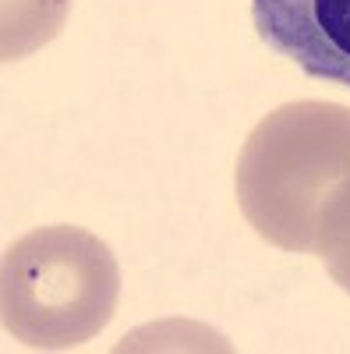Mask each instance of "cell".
I'll return each instance as SVG.
<instances>
[{"label": "cell", "mask_w": 350, "mask_h": 354, "mask_svg": "<svg viewBox=\"0 0 350 354\" xmlns=\"http://www.w3.org/2000/svg\"><path fill=\"white\" fill-rule=\"evenodd\" d=\"M350 181V106L298 100L266 113L233 170L244 220L283 252H315L322 213Z\"/></svg>", "instance_id": "1"}, {"label": "cell", "mask_w": 350, "mask_h": 354, "mask_svg": "<svg viewBox=\"0 0 350 354\" xmlns=\"http://www.w3.org/2000/svg\"><path fill=\"white\" fill-rule=\"evenodd\" d=\"M121 270L113 252L81 227L28 230L4 252L0 319L32 351H71L117 312Z\"/></svg>", "instance_id": "2"}, {"label": "cell", "mask_w": 350, "mask_h": 354, "mask_svg": "<svg viewBox=\"0 0 350 354\" xmlns=\"http://www.w3.org/2000/svg\"><path fill=\"white\" fill-rule=\"evenodd\" d=\"M251 18L276 57L350 88V0H251Z\"/></svg>", "instance_id": "3"}, {"label": "cell", "mask_w": 350, "mask_h": 354, "mask_svg": "<svg viewBox=\"0 0 350 354\" xmlns=\"http://www.w3.org/2000/svg\"><path fill=\"white\" fill-rule=\"evenodd\" d=\"M71 0H4V61H18L28 50L61 32Z\"/></svg>", "instance_id": "4"}, {"label": "cell", "mask_w": 350, "mask_h": 354, "mask_svg": "<svg viewBox=\"0 0 350 354\" xmlns=\"http://www.w3.org/2000/svg\"><path fill=\"white\" fill-rule=\"evenodd\" d=\"M311 255L322 259L329 277L350 294V181L326 205L322 227H318V241H315Z\"/></svg>", "instance_id": "5"}]
</instances>
